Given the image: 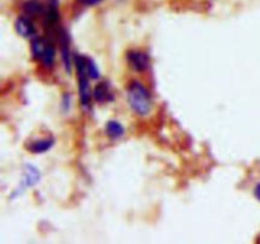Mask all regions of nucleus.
I'll return each instance as SVG.
<instances>
[{"mask_svg":"<svg viewBox=\"0 0 260 244\" xmlns=\"http://www.w3.org/2000/svg\"><path fill=\"white\" fill-rule=\"evenodd\" d=\"M127 102H128L129 108L137 116L146 117L151 113V94H150L149 89L139 80H132L127 86Z\"/></svg>","mask_w":260,"mask_h":244,"instance_id":"nucleus-1","label":"nucleus"},{"mask_svg":"<svg viewBox=\"0 0 260 244\" xmlns=\"http://www.w3.org/2000/svg\"><path fill=\"white\" fill-rule=\"evenodd\" d=\"M74 64L78 74V85H79V96H80V104L85 109H88L91 104V92L89 80H91L88 75V69H86V57L85 56L76 55L74 58Z\"/></svg>","mask_w":260,"mask_h":244,"instance_id":"nucleus-2","label":"nucleus"},{"mask_svg":"<svg viewBox=\"0 0 260 244\" xmlns=\"http://www.w3.org/2000/svg\"><path fill=\"white\" fill-rule=\"evenodd\" d=\"M127 63L137 73H144L150 66V57L141 50H131L127 52Z\"/></svg>","mask_w":260,"mask_h":244,"instance_id":"nucleus-3","label":"nucleus"},{"mask_svg":"<svg viewBox=\"0 0 260 244\" xmlns=\"http://www.w3.org/2000/svg\"><path fill=\"white\" fill-rule=\"evenodd\" d=\"M15 32L23 38H33L36 36V27L28 15H20L14 23Z\"/></svg>","mask_w":260,"mask_h":244,"instance_id":"nucleus-4","label":"nucleus"},{"mask_svg":"<svg viewBox=\"0 0 260 244\" xmlns=\"http://www.w3.org/2000/svg\"><path fill=\"white\" fill-rule=\"evenodd\" d=\"M40 179H41V174L40 172H38L37 168H35L33 165H25L24 174H23L22 191L24 190V188L33 187L35 185H37Z\"/></svg>","mask_w":260,"mask_h":244,"instance_id":"nucleus-5","label":"nucleus"},{"mask_svg":"<svg viewBox=\"0 0 260 244\" xmlns=\"http://www.w3.org/2000/svg\"><path fill=\"white\" fill-rule=\"evenodd\" d=\"M52 146H53L52 137H43V139L33 140V141L28 145V150L32 151L33 154H43V152L50 150Z\"/></svg>","mask_w":260,"mask_h":244,"instance_id":"nucleus-6","label":"nucleus"},{"mask_svg":"<svg viewBox=\"0 0 260 244\" xmlns=\"http://www.w3.org/2000/svg\"><path fill=\"white\" fill-rule=\"evenodd\" d=\"M93 98L95 99L98 103H104V102L111 101V99L113 98V96H112V90L111 88H109L108 84L99 83L93 90Z\"/></svg>","mask_w":260,"mask_h":244,"instance_id":"nucleus-7","label":"nucleus"},{"mask_svg":"<svg viewBox=\"0 0 260 244\" xmlns=\"http://www.w3.org/2000/svg\"><path fill=\"white\" fill-rule=\"evenodd\" d=\"M104 131H106V135L109 139L117 140L121 139L124 135V127L116 119H111V121L107 122Z\"/></svg>","mask_w":260,"mask_h":244,"instance_id":"nucleus-8","label":"nucleus"},{"mask_svg":"<svg viewBox=\"0 0 260 244\" xmlns=\"http://www.w3.org/2000/svg\"><path fill=\"white\" fill-rule=\"evenodd\" d=\"M46 46H47V42L43 38L37 37V36L30 38V52H32V56L35 60L41 61L43 53H45Z\"/></svg>","mask_w":260,"mask_h":244,"instance_id":"nucleus-9","label":"nucleus"},{"mask_svg":"<svg viewBox=\"0 0 260 244\" xmlns=\"http://www.w3.org/2000/svg\"><path fill=\"white\" fill-rule=\"evenodd\" d=\"M23 10H24L25 15L30 18L38 17V15L43 14L46 12L43 5L38 0H28V2H25L24 5H23Z\"/></svg>","mask_w":260,"mask_h":244,"instance_id":"nucleus-10","label":"nucleus"},{"mask_svg":"<svg viewBox=\"0 0 260 244\" xmlns=\"http://www.w3.org/2000/svg\"><path fill=\"white\" fill-rule=\"evenodd\" d=\"M56 58V48L55 45L51 42H47V46H46L45 53H43L42 58H41V63L45 68H52L53 64H55Z\"/></svg>","mask_w":260,"mask_h":244,"instance_id":"nucleus-11","label":"nucleus"},{"mask_svg":"<svg viewBox=\"0 0 260 244\" xmlns=\"http://www.w3.org/2000/svg\"><path fill=\"white\" fill-rule=\"evenodd\" d=\"M86 69H88V75L91 80H96V79L101 78V73H99V69L96 66V64L94 63V60L86 57Z\"/></svg>","mask_w":260,"mask_h":244,"instance_id":"nucleus-12","label":"nucleus"},{"mask_svg":"<svg viewBox=\"0 0 260 244\" xmlns=\"http://www.w3.org/2000/svg\"><path fill=\"white\" fill-rule=\"evenodd\" d=\"M79 2L84 5H88V7H94V5H98L103 0H79Z\"/></svg>","mask_w":260,"mask_h":244,"instance_id":"nucleus-13","label":"nucleus"},{"mask_svg":"<svg viewBox=\"0 0 260 244\" xmlns=\"http://www.w3.org/2000/svg\"><path fill=\"white\" fill-rule=\"evenodd\" d=\"M254 196L256 197V200L260 201V183L255 186V188H254Z\"/></svg>","mask_w":260,"mask_h":244,"instance_id":"nucleus-14","label":"nucleus"}]
</instances>
